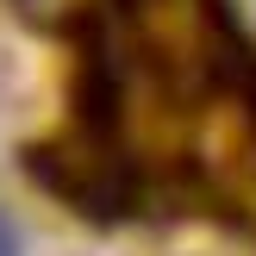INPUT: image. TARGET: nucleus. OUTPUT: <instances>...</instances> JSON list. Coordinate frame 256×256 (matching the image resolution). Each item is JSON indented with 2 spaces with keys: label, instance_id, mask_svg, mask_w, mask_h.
<instances>
[{
  "label": "nucleus",
  "instance_id": "obj_1",
  "mask_svg": "<svg viewBox=\"0 0 256 256\" xmlns=\"http://www.w3.org/2000/svg\"><path fill=\"white\" fill-rule=\"evenodd\" d=\"M0 256H25V238H19V225L0 212Z\"/></svg>",
  "mask_w": 256,
  "mask_h": 256
}]
</instances>
